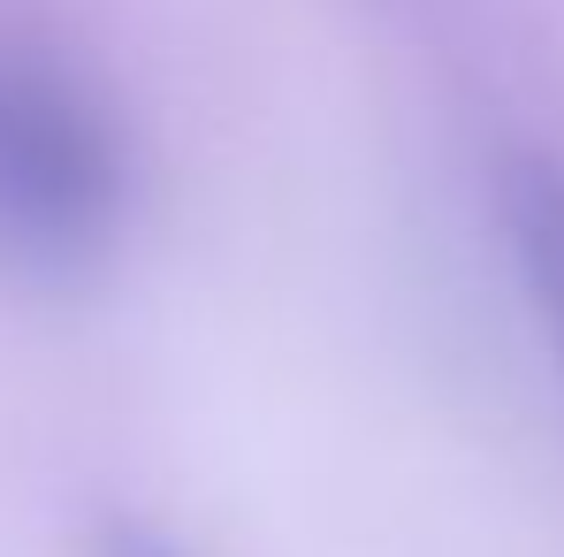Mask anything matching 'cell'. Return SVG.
<instances>
[{"mask_svg": "<svg viewBox=\"0 0 564 557\" xmlns=\"http://www.w3.org/2000/svg\"><path fill=\"white\" fill-rule=\"evenodd\" d=\"M503 229L519 253V276L534 290V313L564 360V169L557 161H511L503 176Z\"/></svg>", "mask_w": 564, "mask_h": 557, "instance_id": "7a4b0ae2", "label": "cell"}, {"mask_svg": "<svg viewBox=\"0 0 564 557\" xmlns=\"http://www.w3.org/2000/svg\"><path fill=\"white\" fill-rule=\"evenodd\" d=\"M99 557H184V550H176L169 535H153V527H130V519H122V527H107Z\"/></svg>", "mask_w": 564, "mask_h": 557, "instance_id": "3957f363", "label": "cell"}, {"mask_svg": "<svg viewBox=\"0 0 564 557\" xmlns=\"http://www.w3.org/2000/svg\"><path fill=\"white\" fill-rule=\"evenodd\" d=\"M130 214V153L115 115L62 62L0 54V268L77 282L115 253Z\"/></svg>", "mask_w": 564, "mask_h": 557, "instance_id": "6da1fadb", "label": "cell"}]
</instances>
